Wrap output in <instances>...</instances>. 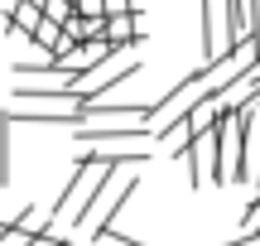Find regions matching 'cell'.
<instances>
[{
    "mask_svg": "<svg viewBox=\"0 0 260 246\" xmlns=\"http://www.w3.org/2000/svg\"><path fill=\"white\" fill-rule=\"evenodd\" d=\"M106 44H111V53H116V58H121L125 48L145 44V29H140V15H116V19H106Z\"/></svg>",
    "mask_w": 260,
    "mask_h": 246,
    "instance_id": "cell-4",
    "label": "cell"
},
{
    "mask_svg": "<svg viewBox=\"0 0 260 246\" xmlns=\"http://www.w3.org/2000/svg\"><path fill=\"white\" fill-rule=\"evenodd\" d=\"M140 193V174L125 169V174H111L106 179V189L96 193V203L87 208V218L77 222V227H92V237H106V232H116V218H121V208Z\"/></svg>",
    "mask_w": 260,
    "mask_h": 246,
    "instance_id": "cell-2",
    "label": "cell"
},
{
    "mask_svg": "<svg viewBox=\"0 0 260 246\" xmlns=\"http://www.w3.org/2000/svg\"><path fill=\"white\" fill-rule=\"evenodd\" d=\"M29 5H39V10H48V0H29Z\"/></svg>",
    "mask_w": 260,
    "mask_h": 246,
    "instance_id": "cell-7",
    "label": "cell"
},
{
    "mask_svg": "<svg viewBox=\"0 0 260 246\" xmlns=\"http://www.w3.org/2000/svg\"><path fill=\"white\" fill-rule=\"evenodd\" d=\"M82 97L73 92H48V97H10V121L24 126V121H39V126H82Z\"/></svg>",
    "mask_w": 260,
    "mask_h": 246,
    "instance_id": "cell-1",
    "label": "cell"
},
{
    "mask_svg": "<svg viewBox=\"0 0 260 246\" xmlns=\"http://www.w3.org/2000/svg\"><path fill=\"white\" fill-rule=\"evenodd\" d=\"M92 246H145V241L125 237V232H106V237H92Z\"/></svg>",
    "mask_w": 260,
    "mask_h": 246,
    "instance_id": "cell-6",
    "label": "cell"
},
{
    "mask_svg": "<svg viewBox=\"0 0 260 246\" xmlns=\"http://www.w3.org/2000/svg\"><path fill=\"white\" fill-rule=\"evenodd\" d=\"M0 246H34V232H29V227H15V222H5Z\"/></svg>",
    "mask_w": 260,
    "mask_h": 246,
    "instance_id": "cell-5",
    "label": "cell"
},
{
    "mask_svg": "<svg viewBox=\"0 0 260 246\" xmlns=\"http://www.w3.org/2000/svg\"><path fill=\"white\" fill-rule=\"evenodd\" d=\"M140 68H145L140 58H106V63H96L92 73H87L82 82L73 87V97H82L87 106H92V102H106V97L116 92V82H125V77H135Z\"/></svg>",
    "mask_w": 260,
    "mask_h": 246,
    "instance_id": "cell-3",
    "label": "cell"
}]
</instances>
